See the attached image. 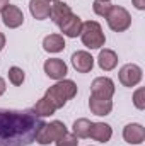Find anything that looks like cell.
Masks as SVG:
<instances>
[{"mask_svg":"<svg viewBox=\"0 0 145 146\" xmlns=\"http://www.w3.org/2000/svg\"><path fill=\"white\" fill-rule=\"evenodd\" d=\"M44 124L33 109H0V146H29Z\"/></svg>","mask_w":145,"mask_h":146,"instance_id":"obj_1","label":"cell"},{"mask_svg":"<svg viewBox=\"0 0 145 146\" xmlns=\"http://www.w3.org/2000/svg\"><path fill=\"white\" fill-rule=\"evenodd\" d=\"M75 95H77V85L72 80H62V82L55 83L53 87H50L44 94V97L53 104L55 109H62Z\"/></svg>","mask_w":145,"mask_h":146,"instance_id":"obj_2","label":"cell"},{"mask_svg":"<svg viewBox=\"0 0 145 146\" xmlns=\"http://www.w3.org/2000/svg\"><path fill=\"white\" fill-rule=\"evenodd\" d=\"M80 39L84 42V46H87L89 49H99L101 46H104L106 37L101 29V26L96 21H89V22H82V31H80Z\"/></svg>","mask_w":145,"mask_h":146,"instance_id":"obj_3","label":"cell"},{"mask_svg":"<svg viewBox=\"0 0 145 146\" xmlns=\"http://www.w3.org/2000/svg\"><path fill=\"white\" fill-rule=\"evenodd\" d=\"M106 19H108V26L114 33H123L132 24V17H130L128 10L119 7V5H111Z\"/></svg>","mask_w":145,"mask_h":146,"instance_id":"obj_4","label":"cell"},{"mask_svg":"<svg viewBox=\"0 0 145 146\" xmlns=\"http://www.w3.org/2000/svg\"><path fill=\"white\" fill-rule=\"evenodd\" d=\"M65 133H67L65 124L60 122V121H53V122L44 124V126L41 127L36 141L39 145H50V143H55V141H56L60 136H63Z\"/></svg>","mask_w":145,"mask_h":146,"instance_id":"obj_5","label":"cell"},{"mask_svg":"<svg viewBox=\"0 0 145 146\" xmlns=\"http://www.w3.org/2000/svg\"><path fill=\"white\" fill-rule=\"evenodd\" d=\"M113 94H114V83H113V80L108 78V76H99L91 85V95L111 99Z\"/></svg>","mask_w":145,"mask_h":146,"instance_id":"obj_6","label":"cell"},{"mask_svg":"<svg viewBox=\"0 0 145 146\" xmlns=\"http://www.w3.org/2000/svg\"><path fill=\"white\" fill-rule=\"evenodd\" d=\"M140 80H142V68L137 65L128 63L119 70V82L125 87H135Z\"/></svg>","mask_w":145,"mask_h":146,"instance_id":"obj_7","label":"cell"},{"mask_svg":"<svg viewBox=\"0 0 145 146\" xmlns=\"http://www.w3.org/2000/svg\"><path fill=\"white\" fill-rule=\"evenodd\" d=\"M2 21L7 27L15 29L24 22V14L21 12V9H17L15 5H7L2 10Z\"/></svg>","mask_w":145,"mask_h":146,"instance_id":"obj_8","label":"cell"},{"mask_svg":"<svg viewBox=\"0 0 145 146\" xmlns=\"http://www.w3.org/2000/svg\"><path fill=\"white\" fill-rule=\"evenodd\" d=\"M44 73L53 80H62L67 75V65L60 58H50L44 61Z\"/></svg>","mask_w":145,"mask_h":146,"instance_id":"obj_9","label":"cell"},{"mask_svg":"<svg viewBox=\"0 0 145 146\" xmlns=\"http://www.w3.org/2000/svg\"><path fill=\"white\" fill-rule=\"evenodd\" d=\"M72 65L77 72L89 73L94 66V58L87 51H77L72 54Z\"/></svg>","mask_w":145,"mask_h":146,"instance_id":"obj_10","label":"cell"},{"mask_svg":"<svg viewBox=\"0 0 145 146\" xmlns=\"http://www.w3.org/2000/svg\"><path fill=\"white\" fill-rule=\"evenodd\" d=\"M89 109L96 115H108L111 109H113V102H111V99L91 95L89 97Z\"/></svg>","mask_w":145,"mask_h":146,"instance_id":"obj_11","label":"cell"},{"mask_svg":"<svg viewBox=\"0 0 145 146\" xmlns=\"http://www.w3.org/2000/svg\"><path fill=\"white\" fill-rule=\"evenodd\" d=\"M123 138L130 145H140L145 139V129L140 124H128L123 129Z\"/></svg>","mask_w":145,"mask_h":146,"instance_id":"obj_12","label":"cell"},{"mask_svg":"<svg viewBox=\"0 0 145 146\" xmlns=\"http://www.w3.org/2000/svg\"><path fill=\"white\" fill-rule=\"evenodd\" d=\"M89 136L99 143H108L113 136V129L109 124H104V122H92L91 126V131H89Z\"/></svg>","mask_w":145,"mask_h":146,"instance_id":"obj_13","label":"cell"},{"mask_svg":"<svg viewBox=\"0 0 145 146\" xmlns=\"http://www.w3.org/2000/svg\"><path fill=\"white\" fill-rule=\"evenodd\" d=\"M60 29H62V33L65 34V36L68 37H77L80 34V31H82V21H80V17L79 15H73L70 14L62 24H60Z\"/></svg>","mask_w":145,"mask_h":146,"instance_id":"obj_14","label":"cell"},{"mask_svg":"<svg viewBox=\"0 0 145 146\" xmlns=\"http://www.w3.org/2000/svg\"><path fill=\"white\" fill-rule=\"evenodd\" d=\"M29 10L33 14V17L38 21H44L50 17V10H51V3L50 0H31L29 2Z\"/></svg>","mask_w":145,"mask_h":146,"instance_id":"obj_15","label":"cell"},{"mask_svg":"<svg viewBox=\"0 0 145 146\" xmlns=\"http://www.w3.org/2000/svg\"><path fill=\"white\" fill-rule=\"evenodd\" d=\"M70 14H72V10H70V7L65 2H55L51 5V10H50V17H51V21L56 26H60Z\"/></svg>","mask_w":145,"mask_h":146,"instance_id":"obj_16","label":"cell"},{"mask_svg":"<svg viewBox=\"0 0 145 146\" xmlns=\"http://www.w3.org/2000/svg\"><path fill=\"white\" fill-rule=\"evenodd\" d=\"M97 63H99L101 70L109 72V70L116 68V65H118V56H116V53L111 51V49H103V51L99 53V56H97Z\"/></svg>","mask_w":145,"mask_h":146,"instance_id":"obj_17","label":"cell"},{"mask_svg":"<svg viewBox=\"0 0 145 146\" xmlns=\"http://www.w3.org/2000/svg\"><path fill=\"white\" fill-rule=\"evenodd\" d=\"M43 48L48 53H60L65 48L63 36H60V34H50V36H46L43 39Z\"/></svg>","mask_w":145,"mask_h":146,"instance_id":"obj_18","label":"cell"},{"mask_svg":"<svg viewBox=\"0 0 145 146\" xmlns=\"http://www.w3.org/2000/svg\"><path fill=\"white\" fill-rule=\"evenodd\" d=\"M33 110L36 112L39 117H46V115H51V114H55V107H53V104L46 99V97H43V99H39L36 102V106L33 107Z\"/></svg>","mask_w":145,"mask_h":146,"instance_id":"obj_19","label":"cell"},{"mask_svg":"<svg viewBox=\"0 0 145 146\" xmlns=\"http://www.w3.org/2000/svg\"><path fill=\"white\" fill-rule=\"evenodd\" d=\"M91 126H92V122L89 119H77L73 122V134L77 138H89Z\"/></svg>","mask_w":145,"mask_h":146,"instance_id":"obj_20","label":"cell"},{"mask_svg":"<svg viewBox=\"0 0 145 146\" xmlns=\"http://www.w3.org/2000/svg\"><path fill=\"white\" fill-rule=\"evenodd\" d=\"M9 80H10V83L15 85V87L22 85V82H24V72H22L19 66H12V68L9 70Z\"/></svg>","mask_w":145,"mask_h":146,"instance_id":"obj_21","label":"cell"},{"mask_svg":"<svg viewBox=\"0 0 145 146\" xmlns=\"http://www.w3.org/2000/svg\"><path fill=\"white\" fill-rule=\"evenodd\" d=\"M56 146H79V138L75 134H68L65 133L63 136H60L56 141H55Z\"/></svg>","mask_w":145,"mask_h":146,"instance_id":"obj_22","label":"cell"},{"mask_svg":"<svg viewBox=\"0 0 145 146\" xmlns=\"http://www.w3.org/2000/svg\"><path fill=\"white\" fill-rule=\"evenodd\" d=\"M92 9H94V12H96L97 15L106 17V15H108V12H109V9H111V3H109V2L96 0V2H94V5H92Z\"/></svg>","mask_w":145,"mask_h":146,"instance_id":"obj_23","label":"cell"},{"mask_svg":"<svg viewBox=\"0 0 145 146\" xmlns=\"http://www.w3.org/2000/svg\"><path fill=\"white\" fill-rule=\"evenodd\" d=\"M144 95H145V90L144 88H138L137 92H135V95H133V104H135V107L137 109H145V99H144Z\"/></svg>","mask_w":145,"mask_h":146,"instance_id":"obj_24","label":"cell"},{"mask_svg":"<svg viewBox=\"0 0 145 146\" xmlns=\"http://www.w3.org/2000/svg\"><path fill=\"white\" fill-rule=\"evenodd\" d=\"M133 5H135L138 10H144L145 9V0H133Z\"/></svg>","mask_w":145,"mask_h":146,"instance_id":"obj_25","label":"cell"},{"mask_svg":"<svg viewBox=\"0 0 145 146\" xmlns=\"http://www.w3.org/2000/svg\"><path fill=\"white\" fill-rule=\"evenodd\" d=\"M3 92H5V80L0 76V95H3Z\"/></svg>","mask_w":145,"mask_h":146,"instance_id":"obj_26","label":"cell"},{"mask_svg":"<svg viewBox=\"0 0 145 146\" xmlns=\"http://www.w3.org/2000/svg\"><path fill=\"white\" fill-rule=\"evenodd\" d=\"M7 5H9V0H0V12H2Z\"/></svg>","mask_w":145,"mask_h":146,"instance_id":"obj_27","label":"cell"},{"mask_svg":"<svg viewBox=\"0 0 145 146\" xmlns=\"http://www.w3.org/2000/svg\"><path fill=\"white\" fill-rule=\"evenodd\" d=\"M3 46H5V36L0 33V51H2V48H3Z\"/></svg>","mask_w":145,"mask_h":146,"instance_id":"obj_28","label":"cell"},{"mask_svg":"<svg viewBox=\"0 0 145 146\" xmlns=\"http://www.w3.org/2000/svg\"><path fill=\"white\" fill-rule=\"evenodd\" d=\"M101 2H109V0H101Z\"/></svg>","mask_w":145,"mask_h":146,"instance_id":"obj_29","label":"cell"},{"mask_svg":"<svg viewBox=\"0 0 145 146\" xmlns=\"http://www.w3.org/2000/svg\"><path fill=\"white\" fill-rule=\"evenodd\" d=\"M55 2H60V0H55Z\"/></svg>","mask_w":145,"mask_h":146,"instance_id":"obj_30","label":"cell"}]
</instances>
